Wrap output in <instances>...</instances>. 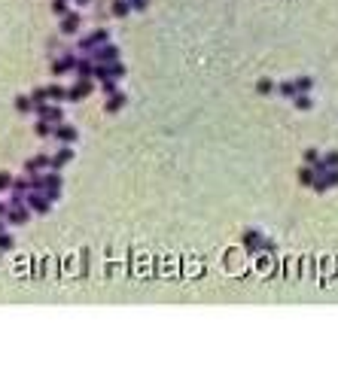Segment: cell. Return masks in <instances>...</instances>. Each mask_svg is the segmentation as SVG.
Returning a JSON list of instances; mask_svg holds the SVG:
<instances>
[{
	"instance_id": "6da1fadb",
	"label": "cell",
	"mask_w": 338,
	"mask_h": 380,
	"mask_svg": "<svg viewBox=\"0 0 338 380\" xmlns=\"http://www.w3.org/2000/svg\"><path fill=\"white\" fill-rule=\"evenodd\" d=\"M268 92H274V82L271 79H262L259 82V95H268Z\"/></svg>"
},
{
	"instance_id": "8992f818",
	"label": "cell",
	"mask_w": 338,
	"mask_h": 380,
	"mask_svg": "<svg viewBox=\"0 0 338 380\" xmlns=\"http://www.w3.org/2000/svg\"><path fill=\"white\" fill-rule=\"evenodd\" d=\"M329 165H338V152H329Z\"/></svg>"
},
{
	"instance_id": "5b68a950",
	"label": "cell",
	"mask_w": 338,
	"mask_h": 380,
	"mask_svg": "<svg viewBox=\"0 0 338 380\" xmlns=\"http://www.w3.org/2000/svg\"><path fill=\"white\" fill-rule=\"evenodd\" d=\"M296 104H299V110H308V106H311L308 98H296Z\"/></svg>"
},
{
	"instance_id": "3957f363",
	"label": "cell",
	"mask_w": 338,
	"mask_h": 380,
	"mask_svg": "<svg viewBox=\"0 0 338 380\" xmlns=\"http://www.w3.org/2000/svg\"><path fill=\"white\" fill-rule=\"evenodd\" d=\"M314 183V173L311 171H301V186H311Z\"/></svg>"
},
{
	"instance_id": "7a4b0ae2",
	"label": "cell",
	"mask_w": 338,
	"mask_h": 380,
	"mask_svg": "<svg viewBox=\"0 0 338 380\" xmlns=\"http://www.w3.org/2000/svg\"><path fill=\"white\" fill-rule=\"evenodd\" d=\"M296 88H299V92H308V88H311V79H308V76H301V79L296 82Z\"/></svg>"
},
{
	"instance_id": "277c9868",
	"label": "cell",
	"mask_w": 338,
	"mask_h": 380,
	"mask_svg": "<svg viewBox=\"0 0 338 380\" xmlns=\"http://www.w3.org/2000/svg\"><path fill=\"white\" fill-rule=\"evenodd\" d=\"M305 161H311V165H317V161H320V155H317L314 149H308V152H305Z\"/></svg>"
}]
</instances>
